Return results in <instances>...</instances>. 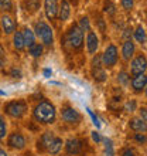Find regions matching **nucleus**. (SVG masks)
<instances>
[{"mask_svg":"<svg viewBox=\"0 0 147 156\" xmlns=\"http://www.w3.org/2000/svg\"><path fill=\"white\" fill-rule=\"evenodd\" d=\"M31 121L38 126H51L58 121V109L55 104L48 98H41L34 102L30 109Z\"/></svg>","mask_w":147,"mask_h":156,"instance_id":"nucleus-1","label":"nucleus"},{"mask_svg":"<svg viewBox=\"0 0 147 156\" xmlns=\"http://www.w3.org/2000/svg\"><path fill=\"white\" fill-rule=\"evenodd\" d=\"M84 40H85V34L78 27L77 21L70 23L64 31V37H62L64 47H67L72 53L82 54L84 53Z\"/></svg>","mask_w":147,"mask_h":156,"instance_id":"nucleus-2","label":"nucleus"},{"mask_svg":"<svg viewBox=\"0 0 147 156\" xmlns=\"http://www.w3.org/2000/svg\"><path fill=\"white\" fill-rule=\"evenodd\" d=\"M3 115L6 118L14 119V121H23L30 112L29 101L26 98H14L6 101L2 107Z\"/></svg>","mask_w":147,"mask_h":156,"instance_id":"nucleus-3","label":"nucleus"},{"mask_svg":"<svg viewBox=\"0 0 147 156\" xmlns=\"http://www.w3.org/2000/svg\"><path fill=\"white\" fill-rule=\"evenodd\" d=\"M33 31L36 34L37 41L44 45V48H54L55 44V36H54V29L44 19H37L33 23Z\"/></svg>","mask_w":147,"mask_h":156,"instance_id":"nucleus-4","label":"nucleus"},{"mask_svg":"<svg viewBox=\"0 0 147 156\" xmlns=\"http://www.w3.org/2000/svg\"><path fill=\"white\" fill-rule=\"evenodd\" d=\"M58 118L70 129H77L84 122V115L81 114V111H78L71 102L62 104L61 108L58 109Z\"/></svg>","mask_w":147,"mask_h":156,"instance_id":"nucleus-5","label":"nucleus"},{"mask_svg":"<svg viewBox=\"0 0 147 156\" xmlns=\"http://www.w3.org/2000/svg\"><path fill=\"white\" fill-rule=\"evenodd\" d=\"M6 146H7L10 151H14V152H24L27 146H29V136L24 131L21 129H13L12 132H9L7 136H6Z\"/></svg>","mask_w":147,"mask_h":156,"instance_id":"nucleus-6","label":"nucleus"},{"mask_svg":"<svg viewBox=\"0 0 147 156\" xmlns=\"http://www.w3.org/2000/svg\"><path fill=\"white\" fill-rule=\"evenodd\" d=\"M88 140L84 136H70L64 139V153L65 156H82L88 149Z\"/></svg>","mask_w":147,"mask_h":156,"instance_id":"nucleus-7","label":"nucleus"},{"mask_svg":"<svg viewBox=\"0 0 147 156\" xmlns=\"http://www.w3.org/2000/svg\"><path fill=\"white\" fill-rule=\"evenodd\" d=\"M119 47L115 43H108L105 50L101 53V61H102V67L106 71L113 70L115 67L119 64Z\"/></svg>","mask_w":147,"mask_h":156,"instance_id":"nucleus-8","label":"nucleus"},{"mask_svg":"<svg viewBox=\"0 0 147 156\" xmlns=\"http://www.w3.org/2000/svg\"><path fill=\"white\" fill-rule=\"evenodd\" d=\"M57 136V133L51 129H45L38 135V138L36 139V151L38 155L44 156L47 155V151H48L50 145L53 144L54 138Z\"/></svg>","mask_w":147,"mask_h":156,"instance_id":"nucleus-9","label":"nucleus"},{"mask_svg":"<svg viewBox=\"0 0 147 156\" xmlns=\"http://www.w3.org/2000/svg\"><path fill=\"white\" fill-rule=\"evenodd\" d=\"M84 48L86 50V54L92 57L96 53H99L101 48V37L99 34L95 31L94 29H91L89 31L85 33V40H84Z\"/></svg>","mask_w":147,"mask_h":156,"instance_id":"nucleus-10","label":"nucleus"},{"mask_svg":"<svg viewBox=\"0 0 147 156\" xmlns=\"http://www.w3.org/2000/svg\"><path fill=\"white\" fill-rule=\"evenodd\" d=\"M147 71V58L144 53H136V55L129 61V74L130 77L139 74H146Z\"/></svg>","mask_w":147,"mask_h":156,"instance_id":"nucleus-11","label":"nucleus"},{"mask_svg":"<svg viewBox=\"0 0 147 156\" xmlns=\"http://www.w3.org/2000/svg\"><path fill=\"white\" fill-rule=\"evenodd\" d=\"M92 16H94V17L89 16L91 23L94 24V27H92V29H94L95 31L99 34V37L102 36L103 38H106V31H108V20H106V17L103 16L101 10H94Z\"/></svg>","mask_w":147,"mask_h":156,"instance_id":"nucleus-12","label":"nucleus"},{"mask_svg":"<svg viewBox=\"0 0 147 156\" xmlns=\"http://www.w3.org/2000/svg\"><path fill=\"white\" fill-rule=\"evenodd\" d=\"M136 53H137V44H136L132 38L130 40L122 41L120 50H119V57H120V60H122L125 64H129V61L135 57Z\"/></svg>","mask_w":147,"mask_h":156,"instance_id":"nucleus-13","label":"nucleus"},{"mask_svg":"<svg viewBox=\"0 0 147 156\" xmlns=\"http://www.w3.org/2000/svg\"><path fill=\"white\" fill-rule=\"evenodd\" d=\"M17 20L13 17V14H2L0 16V29L2 34L6 37H12V34L17 30Z\"/></svg>","mask_w":147,"mask_h":156,"instance_id":"nucleus-14","label":"nucleus"},{"mask_svg":"<svg viewBox=\"0 0 147 156\" xmlns=\"http://www.w3.org/2000/svg\"><path fill=\"white\" fill-rule=\"evenodd\" d=\"M58 7H60V0H43V9H44V16L50 24L57 21Z\"/></svg>","mask_w":147,"mask_h":156,"instance_id":"nucleus-15","label":"nucleus"},{"mask_svg":"<svg viewBox=\"0 0 147 156\" xmlns=\"http://www.w3.org/2000/svg\"><path fill=\"white\" fill-rule=\"evenodd\" d=\"M130 88H132V92L136 95H142L144 94L146 91V87H147V75L146 74H139V75H135V77L130 78Z\"/></svg>","mask_w":147,"mask_h":156,"instance_id":"nucleus-16","label":"nucleus"},{"mask_svg":"<svg viewBox=\"0 0 147 156\" xmlns=\"http://www.w3.org/2000/svg\"><path fill=\"white\" fill-rule=\"evenodd\" d=\"M71 16H72V6L68 3V0H60L57 21L60 24H67L71 20Z\"/></svg>","mask_w":147,"mask_h":156,"instance_id":"nucleus-17","label":"nucleus"},{"mask_svg":"<svg viewBox=\"0 0 147 156\" xmlns=\"http://www.w3.org/2000/svg\"><path fill=\"white\" fill-rule=\"evenodd\" d=\"M41 6H43V0H21L20 2V7L30 17L36 16L40 12Z\"/></svg>","mask_w":147,"mask_h":156,"instance_id":"nucleus-18","label":"nucleus"},{"mask_svg":"<svg viewBox=\"0 0 147 156\" xmlns=\"http://www.w3.org/2000/svg\"><path fill=\"white\" fill-rule=\"evenodd\" d=\"M19 30H20L21 36H23V41H24L26 50L30 48L31 45H34L37 43V37H36V34H34L31 27H29V26H21V29H19Z\"/></svg>","mask_w":147,"mask_h":156,"instance_id":"nucleus-19","label":"nucleus"},{"mask_svg":"<svg viewBox=\"0 0 147 156\" xmlns=\"http://www.w3.org/2000/svg\"><path fill=\"white\" fill-rule=\"evenodd\" d=\"M101 12L105 17H109V19H115L118 16L119 9L118 6L113 3V0H102V7H101Z\"/></svg>","mask_w":147,"mask_h":156,"instance_id":"nucleus-20","label":"nucleus"},{"mask_svg":"<svg viewBox=\"0 0 147 156\" xmlns=\"http://www.w3.org/2000/svg\"><path fill=\"white\" fill-rule=\"evenodd\" d=\"M132 40L135 41L136 44L140 45H146L147 36H146V29L143 24H137L136 27H133V34H132Z\"/></svg>","mask_w":147,"mask_h":156,"instance_id":"nucleus-21","label":"nucleus"},{"mask_svg":"<svg viewBox=\"0 0 147 156\" xmlns=\"http://www.w3.org/2000/svg\"><path fill=\"white\" fill-rule=\"evenodd\" d=\"M127 125H129V129H130L132 132H142V133H146V131H147V122L142 121L139 116H130Z\"/></svg>","mask_w":147,"mask_h":156,"instance_id":"nucleus-22","label":"nucleus"},{"mask_svg":"<svg viewBox=\"0 0 147 156\" xmlns=\"http://www.w3.org/2000/svg\"><path fill=\"white\" fill-rule=\"evenodd\" d=\"M62 149H64V139H62V136L57 135L54 138L53 144L50 145L48 151H47V156H58L61 155Z\"/></svg>","mask_w":147,"mask_h":156,"instance_id":"nucleus-23","label":"nucleus"},{"mask_svg":"<svg viewBox=\"0 0 147 156\" xmlns=\"http://www.w3.org/2000/svg\"><path fill=\"white\" fill-rule=\"evenodd\" d=\"M91 77L94 80L95 82L98 84H102L108 80V71L103 68L102 66H98V67H92L91 68Z\"/></svg>","mask_w":147,"mask_h":156,"instance_id":"nucleus-24","label":"nucleus"},{"mask_svg":"<svg viewBox=\"0 0 147 156\" xmlns=\"http://www.w3.org/2000/svg\"><path fill=\"white\" fill-rule=\"evenodd\" d=\"M12 45L17 53H24L26 51V45H24V41H23V36H21V33H20V30L19 29L12 34Z\"/></svg>","mask_w":147,"mask_h":156,"instance_id":"nucleus-25","label":"nucleus"},{"mask_svg":"<svg viewBox=\"0 0 147 156\" xmlns=\"http://www.w3.org/2000/svg\"><path fill=\"white\" fill-rule=\"evenodd\" d=\"M75 21H77L78 27L82 30V33H84V34L92 29V23H91L89 14H82V16H79V19H78V20H75Z\"/></svg>","mask_w":147,"mask_h":156,"instance_id":"nucleus-26","label":"nucleus"},{"mask_svg":"<svg viewBox=\"0 0 147 156\" xmlns=\"http://www.w3.org/2000/svg\"><path fill=\"white\" fill-rule=\"evenodd\" d=\"M27 51H29V54L33 58H40V57H43V54H44L45 48H44V45L41 44V43H38V41H37L34 45H31L30 48H27Z\"/></svg>","mask_w":147,"mask_h":156,"instance_id":"nucleus-27","label":"nucleus"},{"mask_svg":"<svg viewBox=\"0 0 147 156\" xmlns=\"http://www.w3.org/2000/svg\"><path fill=\"white\" fill-rule=\"evenodd\" d=\"M9 133V123L3 114H0V144H4V139Z\"/></svg>","mask_w":147,"mask_h":156,"instance_id":"nucleus-28","label":"nucleus"},{"mask_svg":"<svg viewBox=\"0 0 147 156\" xmlns=\"http://www.w3.org/2000/svg\"><path fill=\"white\" fill-rule=\"evenodd\" d=\"M130 74H129V71L125 70V68H122V70L118 73V82H119V85H122V87H129V84H130Z\"/></svg>","mask_w":147,"mask_h":156,"instance_id":"nucleus-29","label":"nucleus"},{"mask_svg":"<svg viewBox=\"0 0 147 156\" xmlns=\"http://www.w3.org/2000/svg\"><path fill=\"white\" fill-rule=\"evenodd\" d=\"M119 156H140L139 151L133 145H126L119 149Z\"/></svg>","mask_w":147,"mask_h":156,"instance_id":"nucleus-30","label":"nucleus"},{"mask_svg":"<svg viewBox=\"0 0 147 156\" xmlns=\"http://www.w3.org/2000/svg\"><path fill=\"white\" fill-rule=\"evenodd\" d=\"M14 3L13 0H0V13L2 14H12Z\"/></svg>","mask_w":147,"mask_h":156,"instance_id":"nucleus-31","label":"nucleus"},{"mask_svg":"<svg viewBox=\"0 0 147 156\" xmlns=\"http://www.w3.org/2000/svg\"><path fill=\"white\" fill-rule=\"evenodd\" d=\"M137 108H139L137 101H136V99H129V101H126L125 105H123V111L127 112V114H135V112L137 111Z\"/></svg>","mask_w":147,"mask_h":156,"instance_id":"nucleus-32","label":"nucleus"},{"mask_svg":"<svg viewBox=\"0 0 147 156\" xmlns=\"http://www.w3.org/2000/svg\"><path fill=\"white\" fill-rule=\"evenodd\" d=\"M130 139L133 140L135 145H146V140H147V136L146 133H142V132H133V135L130 136Z\"/></svg>","mask_w":147,"mask_h":156,"instance_id":"nucleus-33","label":"nucleus"},{"mask_svg":"<svg viewBox=\"0 0 147 156\" xmlns=\"http://www.w3.org/2000/svg\"><path fill=\"white\" fill-rule=\"evenodd\" d=\"M119 3H120V9L123 12L130 13L136 6V0H119Z\"/></svg>","mask_w":147,"mask_h":156,"instance_id":"nucleus-34","label":"nucleus"},{"mask_svg":"<svg viewBox=\"0 0 147 156\" xmlns=\"http://www.w3.org/2000/svg\"><path fill=\"white\" fill-rule=\"evenodd\" d=\"M132 34H133V27L132 26H125L122 29V41H125V40H130L132 38Z\"/></svg>","mask_w":147,"mask_h":156,"instance_id":"nucleus-35","label":"nucleus"},{"mask_svg":"<svg viewBox=\"0 0 147 156\" xmlns=\"http://www.w3.org/2000/svg\"><path fill=\"white\" fill-rule=\"evenodd\" d=\"M137 114H139V118L142 119V121H144V122H147V109H146V105H142V107L137 108Z\"/></svg>","mask_w":147,"mask_h":156,"instance_id":"nucleus-36","label":"nucleus"},{"mask_svg":"<svg viewBox=\"0 0 147 156\" xmlns=\"http://www.w3.org/2000/svg\"><path fill=\"white\" fill-rule=\"evenodd\" d=\"M6 66V54H4L3 48L0 47V68H3Z\"/></svg>","mask_w":147,"mask_h":156,"instance_id":"nucleus-37","label":"nucleus"},{"mask_svg":"<svg viewBox=\"0 0 147 156\" xmlns=\"http://www.w3.org/2000/svg\"><path fill=\"white\" fill-rule=\"evenodd\" d=\"M10 75H12L13 78H21V71L17 70V68H12V70H10Z\"/></svg>","mask_w":147,"mask_h":156,"instance_id":"nucleus-38","label":"nucleus"},{"mask_svg":"<svg viewBox=\"0 0 147 156\" xmlns=\"http://www.w3.org/2000/svg\"><path fill=\"white\" fill-rule=\"evenodd\" d=\"M68 3L72 6V7H79V4H81V0H68Z\"/></svg>","mask_w":147,"mask_h":156,"instance_id":"nucleus-39","label":"nucleus"},{"mask_svg":"<svg viewBox=\"0 0 147 156\" xmlns=\"http://www.w3.org/2000/svg\"><path fill=\"white\" fill-rule=\"evenodd\" d=\"M0 156H10L9 155V152L3 148V146H2V145H0Z\"/></svg>","mask_w":147,"mask_h":156,"instance_id":"nucleus-40","label":"nucleus"},{"mask_svg":"<svg viewBox=\"0 0 147 156\" xmlns=\"http://www.w3.org/2000/svg\"><path fill=\"white\" fill-rule=\"evenodd\" d=\"M92 136H94V140H95V142H99V140H101V136H99V133L96 131L92 132Z\"/></svg>","mask_w":147,"mask_h":156,"instance_id":"nucleus-41","label":"nucleus"},{"mask_svg":"<svg viewBox=\"0 0 147 156\" xmlns=\"http://www.w3.org/2000/svg\"><path fill=\"white\" fill-rule=\"evenodd\" d=\"M19 156H33V152H31V151H27V149H26L24 152H21Z\"/></svg>","mask_w":147,"mask_h":156,"instance_id":"nucleus-42","label":"nucleus"},{"mask_svg":"<svg viewBox=\"0 0 147 156\" xmlns=\"http://www.w3.org/2000/svg\"><path fill=\"white\" fill-rule=\"evenodd\" d=\"M81 2H82V3H85V4H86V3H89V0H81Z\"/></svg>","mask_w":147,"mask_h":156,"instance_id":"nucleus-43","label":"nucleus"},{"mask_svg":"<svg viewBox=\"0 0 147 156\" xmlns=\"http://www.w3.org/2000/svg\"><path fill=\"white\" fill-rule=\"evenodd\" d=\"M0 33H2V29H0Z\"/></svg>","mask_w":147,"mask_h":156,"instance_id":"nucleus-44","label":"nucleus"},{"mask_svg":"<svg viewBox=\"0 0 147 156\" xmlns=\"http://www.w3.org/2000/svg\"><path fill=\"white\" fill-rule=\"evenodd\" d=\"M58 156H61V155H58Z\"/></svg>","mask_w":147,"mask_h":156,"instance_id":"nucleus-45","label":"nucleus"}]
</instances>
